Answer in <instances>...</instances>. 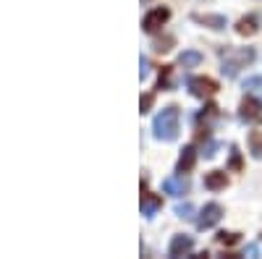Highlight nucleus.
Returning <instances> with one entry per match:
<instances>
[{
  "instance_id": "1",
  "label": "nucleus",
  "mask_w": 262,
  "mask_h": 259,
  "mask_svg": "<svg viewBox=\"0 0 262 259\" xmlns=\"http://www.w3.org/2000/svg\"><path fill=\"white\" fill-rule=\"evenodd\" d=\"M152 131H155V139L160 142H176L181 131V110L176 105L163 107L155 115V121H152Z\"/></svg>"
},
{
  "instance_id": "2",
  "label": "nucleus",
  "mask_w": 262,
  "mask_h": 259,
  "mask_svg": "<svg viewBox=\"0 0 262 259\" xmlns=\"http://www.w3.org/2000/svg\"><path fill=\"white\" fill-rule=\"evenodd\" d=\"M252 60H254V50H252V48H242V50H231V48H228V50L223 53V58H221V71H223L228 79H233L244 66H249Z\"/></svg>"
},
{
  "instance_id": "3",
  "label": "nucleus",
  "mask_w": 262,
  "mask_h": 259,
  "mask_svg": "<svg viewBox=\"0 0 262 259\" xmlns=\"http://www.w3.org/2000/svg\"><path fill=\"white\" fill-rule=\"evenodd\" d=\"M221 218H223V207L217 204V202H210V204H205V207L200 209L196 228H200V230H210V228H215L217 223H221Z\"/></svg>"
},
{
  "instance_id": "4",
  "label": "nucleus",
  "mask_w": 262,
  "mask_h": 259,
  "mask_svg": "<svg viewBox=\"0 0 262 259\" xmlns=\"http://www.w3.org/2000/svg\"><path fill=\"white\" fill-rule=\"evenodd\" d=\"M186 86H189V92H191L194 97H200V100L212 97V95L217 92V84H215L212 79H207V76H191V79L186 81Z\"/></svg>"
},
{
  "instance_id": "5",
  "label": "nucleus",
  "mask_w": 262,
  "mask_h": 259,
  "mask_svg": "<svg viewBox=\"0 0 262 259\" xmlns=\"http://www.w3.org/2000/svg\"><path fill=\"white\" fill-rule=\"evenodd\" d=\"M168 18H170V11H168V8H163V6H160V8H152V11L142 18V29H144L147 34H155Z\"/></svg>"
},
{
  "instance_id": "6",
  "label": "nucleus",
  "mask_w": 262,
  "mask_h": 259,
  "mask_svg": "<svg viewBox=\"0 0 262 259\" xmlns=\"http://www.w3.org/2000/svg\"><path fill=\"white\" fill-rule=\"evenodd\" d=\"M191 249H194V239L191 236H186V233H181V236H173L170 239V246H168V256H186V254H191Z\"/></svg>"
},
{
  "instance_id": "7",
  "label": "nucleus",
  "mask_w": 262,
  "mask_h": 259,
  "mask_svg": "<svg viewBox=\"0 0 262 259\" xmlns=\"http://www.w3.org/2000/svg\"><path fill=\"white\" fill-rule=\"evenodd\" d=\"M242 121H249V123H259L262 121V105L257 102V100H252V97H244V102H242Z\"/></svg>"
},
{
  "instance_id": "8",
  "label": "nucleus",
  "mask_w": 262,
  "mask_h": 259,
  "mask_svg": "<svg viewBox=\"0 0 262 259\" xmlns=\"http://www.w3.org/2000/svg\"><path fill=\"white\" fill-rule=\"evenodd\" d=\"M163 191L170 197H184V194H189V181L184 176H170L163 181Z\"/></svg>"
},
{
  "instance_id": "9",
  "label": "nucleus",
  "mask_w": 262,
  "mask_h": 259,
  "mask_svg": "<svg viewBox=\"0 0 262 259\" xmlns=\"http://www.w3.org/2000/svg\"><path fill=\"white\" fill-rule=\"evenodd\" d=\"M194 21L196 24H205V27H210V29H226L228 27V21H226V16H221V13H205V16H200V13H194Z\"/></svg>"
},
{
  "instance_id": "10",
  "label": "nucleus",
  "mask_w": 262,
  "mask_h": 259,
  "mask_svg": "<svg viewBox=\"0 0 262 259\" xmlns=\"http://www.w3.org/2000/svg\"><path fill=\"white\" fill-rule=\"evenodd\" d=\"M226 186H228V176L223 170H210L205 176V189H210V191H221Z\"/></svg>"
},
{
  "instance_id": "11",
  "label": "nucleus",
  "mask_w": 262,
  "mask_h": 259,
  "mask_svg": "<svg viewBox=\"0 0 262 259\" xmlns=\"http://www.w3.org/2000/svg\"><path fill=\"white\" fill-rule=\"evenodd\" d=\"M196 162V152H194V147H184L181 149V155H179V162H176V170L179 173H189Z\"/></svg>"
},
{
  "instance_id": "12",
  "label": "nucleus",
  "mask_w": 262,
  "mask_h": 259,
  "mask_svg": "<svg viewBox=\"0 0 262 259\" xmlns=\"http://www.w3.org/2000/svg\"><path fill=\"white\" fill-rule=\"evenodd\" d=\"M257 29H259L257 16H244V18H238V24H236V32L242 37H252V34H257Z\"/></svg>"
},
{
  "instance_id": "13",
  "label": "nucleus",
  "mask_w": 262,
  "mask_h": 259,
  "mask_svg": "<svg viewBox=\"0 0 262 259\" xmlns=\"http://www.w3.org/2000/svg\"><path fill=\"white\" fill-rule=\"evenodd\" d=\"M160 197H155V194H142V215H144V218H152V215H155L158 209H160Z\"/></svg>"
},
{
  "instance_id": "14",
  "label": "nucleus",
  "mask_w": 262,
  "mask_h": 259,
  "mask_svg": "<svg viewBox=\"0 0 262 259\" xmlns=\"http://www.w3.org/2000/svg\"><path fill=\"white\" fill-rule=\"evenodd\" d=\"M179 63H181L184 68H196V66L202 63V53H196V50H186V53H181Z\"/></svg>"
},
{
  "instance_id": "15",
  "label": "nucleus",
  "mask_w": 262,
  "mask_h": 259,
  "mask_svg": "<svg viewBox=\"0 0 262 259\" xmlns=\"http://www.w3.org/2000/svg\"><path fill=\"white\" fill-rule=\"evenodd\" d=\"M249 152H252V157H262V131H252L249 134Z\"/></svg>"
},
{
  "instance_id": "16",
  "label": "nucleus",
  "mask_w": 262,
  "mask_h": 259,
  "mask_svg": "<svg viewBox=\"0 0 262 259\" xmlns=\"http://www.w3.org/2000/svg\"><path fill=\"white\" fill-rule=\"evenodd\" d=\"M244 89H247V95H252V92H259L262 95V76H249L244 81Z\"/></svg>"
},
{
  "instance_id": "17",
  "label": "nucleus",
  "mask_w": 262,
  "mask_h": 259,
  "mask_svg": "<svg viewBox=\"0 0 262 259\" xmlns=\"http://www.w3.org/2000/svg\"><path fill=\"white\" fill-rule=\"evenodd\" d=\"M238 241V233H217V244H223V246H233Z\"/></svg>"
},
{
  "instance_id": "18",
  "label": "nucleus",
  "mask_w": 262,
  "mask_h": 259,
  "mask_svg": "<svg viewBox=\"0 0 262 259\" xmlns=\"http://www.w3.org/2000/svg\"><path fill=\"white\" fill-rule=\"evenodd\" d=\"M191 212H194V207H191L189 202H186V204H176V215H179V218H184V220H191V218H194Z\"/></svg>"
},
{
  "instance_id": "19",
  "label": "nucleus",
  "mask_w": 262,
  "mask_h": 259,
  "mask_svg": "<svg viewBox=\"0 0 262 259\" xmlns=\"http://www.w3.org/2000/svg\"><path fill=\"white\" fill-rule=\"evenodd\" d=\"M168 86H170V66L160 71V89H168Z\"/></svg>"
},
{
  "instance_id": "20",
  "label": "nucleus",
  "mask_w": 262,
  "mask_h": 259,
  "mask_svg": "<svg viewBox=\"0 0 262 259\" xmlns=\"http://www.w3.org/2000/svg\"><path fill=\"white\" fill-rule=\"evenodd\" d=\"M231 152H233V155H231V168H233V170H238V168H242V157H238V149L233 147Z\"/></svg>"
},
{
  "instance_id": "21",
  "label": "nucleus",
  "mask_w": 262,
  "mask_h": 259,
  "mask_svg": "<svg viewBox=\"0 0 262 259\" xmlns=\"http://www.w3.org/2000/svg\"><path fill=\"white\" fill-rule=\"evenodd\" d=\"M139 66H142V68H139V79L144 81V79L149 76V63H147V58H142V63H139Z\"/></svg>"
},
{
  "instance_id": "22",
  "label": "nucleus",
  "mask_w": 262,
  "mask_h": 259,
  "mask_svg": "<svg viewBox=\"0 0 262 259\" xmlns=\"http://www.w3.org/2000/svg\"><path fill=\"white\" fill-rule=\"evenodd\" d=\"M215 149H217V144H215V142H210V144L205 147V152H202V155L210 160V157H215Z\"/></svg>"
},
{
  "instance_id": "23",
  "label": "nucleus",
  "mask_w": 262,
  "mask_h": 259,
  "mask_svg": "<svg viewBox=\"0 0 262 259\" xmlns=\"http://www.w3.org/2000/svg\"><path fill=\"white\" fill-rule=\"evenodd\" d=\"M244 256H259V249H257V244H249V246L244 249Z\"/></svg>"
},
{
  "instance_id": "24",
  "label": "nucleus",
  "mask_w": 262,
  "mask_h": 259,
  "mask_svg": "<svg viewBox=\"0 0 262 259\" xmlns=\"http://www.w3.org/2000/svg\"><path fill=\"white\" fill-rule=\"evenodd\" d=\"M149 105H152V95H144V97H142V105H139V107H142V113L149 110Z\"/></svg>"
}]
</instances>
